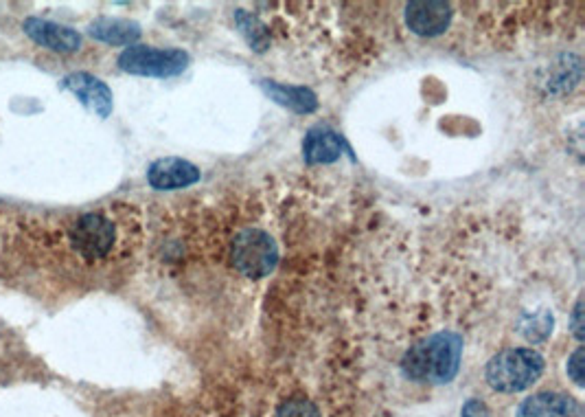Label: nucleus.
<instances>
[{
    "label": "nucleus",
    "instance_id": "dca6fc26",
    "mask_svg": "<svg viewBox=\"0 0 585 417\" xmlns=\"http://www.w3.org/2000/svg\"><path fill=\"white\" fill-rule=\"evenodd\" d=\"M277 417H320V413L314 402H309L305 398H292L281 404Z\"/></svg>",
    "mask_w": 585,
    "mask_h": 417
},
{
    "label": "nucleus",
    "instance_id": "20e7f679",
    "mask_svg": "<svg viewBox=\"0 0 585 417\" xmlns=\"http://www.w3.org/2000/svg\"><path fill=\"white\" fill-rule=\"evenodd\" d=\"M233 266L248 279L268 277L279 264V246L261 229H246L233 240Z\"/></svg>",
    "mask_w": 585,
    "mask_h": 417
},
{
    "label": "nucleus",
    "instance_id": "4468645a",
    "mask_svg": "<svg viewBox=\"0 0 585 417\" xmlns=\"http://www.w3.org/2000/svg\"><path fill=\"white\" fill-rule=\"evenodd\" d=\"M235 22L239 27V33L246 38V42L250 44V49L255 51H266L270 47V38H268V31L263 27V22L248 14L244 9H237L235 11Z\"/></svg>",
    "mask_w": 585,
    "mask_h": 417
},
{
    "label": "nucleus",
    "instance_id": "6e6552de",
    "mask_svg": "<svg viewBox=\"0 0 585 417\" xmlns=\"http://www.w3.org/2000/svg\"><path fill=\"white\" fill-rule=\"evenodd\" d=\"M202 172L198 165H193L178 156H167V159H158L147 169V183L158 191H176L185 189L198 183Z\"/></svg>",
    "mask_w": 585,
    "mask_h": 417
},
{
    "label": "nucleus",
    "instance_id": "7ed1b4c3",
    "mask_svg": "<svg viewBox=\"0 0 585 417\" xmlns=\"http://www.w3.org/2000/svg\"><path fill=\"white\" fill-rule=\"evenodd\" d=\"M544 367V356L535 352V349H504V352L496 354L487 363L485 378L493 391L518 393L533 387L542 378Z\"/></svg>",
    "mask_w": 585,
    "mask_h": 417
},
{
    "label": "nucleus",
    "instance_id": "f03ea898",
    "mask_svg": "<svg viewBox=\"0 0 585 417\" xmlns=\"http://www.w3.org/2000/svg\"><path fill=\"white\" fill-rule=\"evenodd\" d=\"M71 253L84 264H103L119 255L123 244V224L112 209H95L77 216L66 231Z\"/></svg>",
    "mask_w": 585,
    "mask_h": 417
},
{
    "label": "nucleus",
    "instance_id": "ddd939ff",
    "mask_svg": "<svg viewBox=\"0 0 585 417\" xmlns=\"http://www.w3.org/2000/svg\"><path fill=\"white\" fill-rule=\"evenodd\" d=\"M88 33L103 44H112V47H132L143 31L132 20L97 18L90 22Z\"/></svg>",
    "mask_w": 585,
    "mask_h": 417
},
{
    "label": "nucleus",
    "instance_id": "9d476101",
    "mask_svg": "<svg viewBox=\"0 0 585 417\" xmlns=\"http://www.w3.org/2000/svg\"><path fill=\"white\" fill-rule=\"evenodd\" d=\"M515 417H583V407L564 393L542 391L526 398Z\"/></svg>",
    "mask_w": 585,
    "mask_h": 417
},
{
    "label": "nucleus",
    "instance_id": "0eeeda50",
    "mask_svg": "<svg viewBox=\"0 0 585 417\" xmlns=\"http://www.w3.org/2000/svg\"><path fill=\"white\" fill-rule=\"evenodd\" d=\"M22 29L33 42L53 53H75L82 49L84 42L79 31L44 18H27L22 22Z\"/></svg>",
    "mask_w": 585,
    "mask_h": 417
},
{
    "label": "nucleus",
    "instance_id": "1a4fd4ad",
    "mask_svg": "<svg viewBox=\"0 0 585 417\" xmlns=\"http://www.w3.org/2000/svg\"><path fill=\"white\" fill-rule=\"evenodd\" d=\"M68 93H73L82 104L95 112L97 117L106 119L112 112V90L106 86V82H101L99 77L90 75V73H71L66 75L62 84H60Z\"/></svg>",
    "mask_w": 585,
    "mask_h": 417
},
{
    "label": "nucleus",
    "instance_id": "2eb2a0df",
    "mask_svg": "<svg viewBox=\"0 0 585 417\" xmlns=\"http://www.w3.org/2000/svg\"><path fill=\"white\" fill-rule=\"evenodd\" d=\"M520 330H522L526 341L542 343L550 336V332H553V314L542 310L539 314H535V317H531L529 321H524Z\"/></svg>",
    "mask_w": 585,
    "mask_h": 417
},
{
    "label": "nucleus",
    "instance_id": "423d86ee",
    "mask_svg": "<svg viewBox=\"0 0 585 417\" xmlns=\"http://www.w3.org/2000/svg\"><path fill=\"white\" fill-rule=\"evenodd\" d=\"M454 9L443 0H417L406 5V25L421 38H437L452 25Z\"/></svg>",
    "mask_w": 585,
    "mask_h": 417
},
{
    "label": "nucleus",
    "instance_id": "f8f14e48",
    "mask_svg": "<svg viewBox=\"0 0 585 417\" xmlns=\"http://www.w3.org/2000/svg\"><path fill=\"white\" fill-rule=\"evenodd\" d=\"M259 86H261L263 93H266L274 101V104H279L292 112H298V115H307V112H314L318 108L316 93L305 86L277 84V82H270V80H261Z\"/></svg>",
    "mask_w": 585,
    "mask_h": 417
},
{
    "label": "nucleus",
    "instance_id": "f257e3e1",
    "mask_svg": "<svg viewBox=\"0 0 585 417\" xmlns=\"http://www.w3.org/2000/svg\"><path fill=\"white\" fill-rule=\"evenodd\" d=\"M463 338L456 332H437L412 345L401 358V374L415 382L447 385L461 369Z\"/></svg>",
    "mask_w": 585,
    "mask_h": 417
},
{
    "label": "nucleus",
    "instance_id": "6ab92c4d",
    "mask_svg": "<svg viewBox=\"0 0 585 417\" xmlns=\"http://www.w3.org/2000/svg\"><path fill=\"white\" fill-rule=\"evenodd\" d=\"M572 334H575L577 341H583V299H579L575 310H572Z\"/></svg>",
    "mask_w": 585,
    "mask_h": 417
},
{
    "label": "nucleus",
    "instance_id": "a211bd4d",
    "mask_svg": "<svg viewBox=\"0 0 585 417\" xmlns=\"http://www.w3.org/2000/svg\"><path fill=\"white\" fill-rule=\"evenodd\" d=\"M461 417H489V411L485 407V402H480L476 398L467 400L463 404V411H461Z\"/></svg>",
    "mask_w": 585,
    "mask_h": 417
},
{
    "label": "nucleus",
    "instance_id": "39448f33",
    "mask_svg": "<svg viewBox=\"0 0 585 417\" xmlns=\"http://www.w3.org/2000/svg\"><path fill=\"white\" fill-rule=\"evenodd\" d=\"M189 53L182 49H158L132 44L119 55V69L141 77H174L187 69Z\"/></svg>",
    "mask_w": 585,
    "mask_h": 417
},
{
    "label": "nucleus",
    "instance_id": "9b49d317",
    "mask_svg": "<svg viewBox=\"0 0 585 417\" xmlns=\"http://www.w3.org/2000/svg\"><path fill=\"white\" fill-rule=\"evenodd\" d=\"M347 150L338 132L329 128H312L303 141V159L307 165L336 163Z\"/></svg>",
    "mask_w": 585,
    "mask_h": 417
},
{
    "label": "nucleus",
    "instance_id": "f3484780",
    "mask_svg": "<svg viewBox=\"0 0 585 417\" xmlns=\"http://www.w3.org/2000/svg\"><path fill=\"white\" fill-rule=\"evenodd\" d=\"M566 371H568V376L572 378V382H575L577 387H583V382H585V352H583V347H579V349H575V352H572V356L568 358Z\"/></svg>",
    "mask_w": 585,
    "mask_h": 417
}]
</instances>
